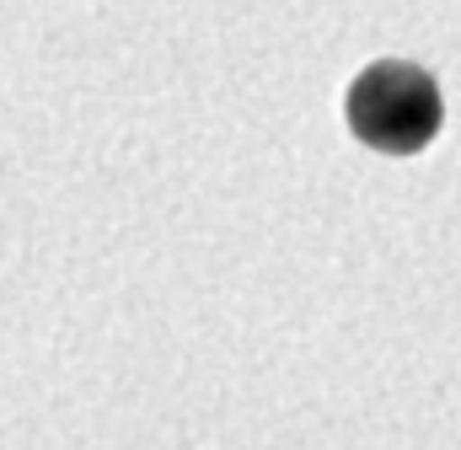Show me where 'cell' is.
I'll return each mask as SVG.
<instances>
[{
  "mask_svg": "<svg viewBox=\"0 0 461 450\" xmlns=\"http://www.w3.org/2000/svg\"><path fill=\"white\" fill-rule=\"evenodd\" d=\"M348 129L370 145V150H386V156H413L424 150L435 134H440V86L435 76H424L419 65H402V59H381L370 65L354 86H348Z\"/></svg>",
  "mask_w": 461,
  "mask_h": 450,
  "instance_id": "cell-1",
  "label": "cell"
}]
</instances>
